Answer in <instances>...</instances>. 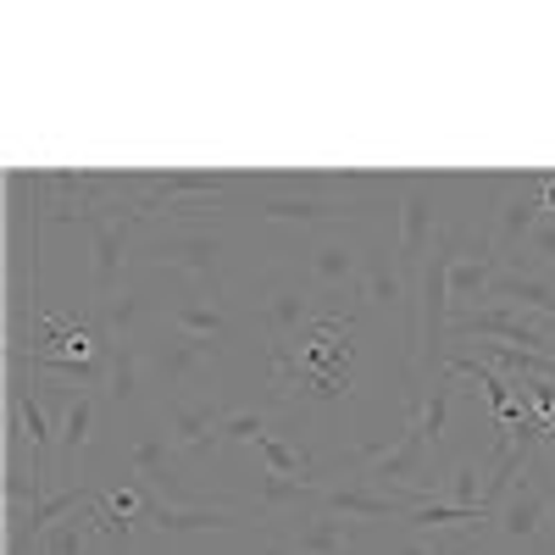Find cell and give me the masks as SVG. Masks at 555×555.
<instances>
[{
  "label": "cell",
  "mask_w": 555,
  "mask_h": 555,
  "mask_svg": "<svg viewBox=\"0 0 555 555\" xmlns=\"http://www.w3.org/2000/svg\"><path fill=\"white\" fill-rule=\"evenodd\" d=\"M395 190H400V234H395V261L405 272V284L411 289H423V261L434 250V240L444 234L439 228V183L434 178H395Z\"/></svg>",
  "instance_id": "obj_1"
},
{
  "label": "cell",
  "mask_w": 555,
  "mask_h": 555,
  "mask_svg": "<svg viewBox=\"0 0 555 555\" xmlns=\"http://www.w3.org/2000/svg\"><path fill=\"white\" fill-rule=\"evenodd\" d=\"M112 400L117 411H139L145 405V345L139 334H112Z\"/></svg>",
  "instance_id": "obj_15"
},
{
  "label": "cell",
  "mask_w": 555,
  "mask_h": 555,
  "mask_svg": "<svg viewBox=\"0 0 555 555\" xmlns=\"http://www.w3.org/2000/svg\"><path fill=\"white\" fill-rule=\"evenodd\" d=\"M494 528L505 533V539H544L550 533V494H544V483H539V473L528 467V478L505 494V505L494 512Z\"/></svg>",
  "instance_id": "obj_11"
},
{
  "label": "cell",
  "mask_w": 555,
  "mask_h": 555,
  "mask_svg": "<svg viewBox=\"0 0 555 555\" xmlns=\"http://www.w3.org/2000/svg\"><path fill=\"white\" fill-rule=\"evenodd\" d=\"M533 555H555V533H544V539H533Z\"/></svg>",
  "instance_id": "obj_29"
},
{
  "label": "cell",
  "mask_w": 555,
  "mask_h": 555,
  "mask_svg": "<svg viewBox=\"0 0 555 555\" xmlns=\"http://www.w3.org/2000/svg\"><path fill=\"white\" fill-rule=\"evenodd\" d=\"M428 544H434V555H483L478 539H461V533H434Z\"/></svg>",
  "instance_id": "obj_26"
},
{
  "label": "cell",
  "mask_w": 555,
  "mask_h": 555,
  "mask_svg": "<svg viewBox=\"0 0 555 555\" xmlns=\"http://www.w3.org/2000/svg\"><path fill=\"white\" fill-rule=\"evenodd\" d=\"M450 405H455V378L444 373L439 384H428L423 411H416V434H423V444H439V439H444V428H450Z\"/></svg>",
  "instance_id": "obj_19"
},
{
  "label": "cell",
  "mask_w": 555,
  "mask_h": 555,
  "mask_svg": "<svg viewBox=\"0 0 555 555\" xmlns=\"http://www.w3.org/2000/svg\"><path fill=\"white\" fill-rule=\"evenodd\" d=\"M550 356H555V345H550Z\"/></svg>",
  "instance_id": "obj_31"
},
{
  "label": "cell",
  "mask_w": 555,
  "mask_h": 555,
  "mask_svg": "<svg viewBox=\"0 0 555 555\" xmlns=\"http://www.w3.org/2000/svg\"><path fill=\"white\" fill-rule=\"evenodd\" d=\"M361 522H345V517H328V512H311L306 522H295V533L278 544L284 555H350Z\"/></svg>",
  "instance_id": "obj_13"
},
{
  "label": "cell",
  "mask_w": 555,
  "mask_h": 555,
  "mask_svg": "<svg viewBox=\"0 0 555 555\" xmlns=\"http://www.w3.org/2000/svg\"><path fill=\"white\" fill-rule=\"evenodd\" d=\"M256 450H261V461H267V473H278V478H300V483H317V461H311L306 450L284 444L278 434H267Z\"/></svg>",
  "instance_id": "obj_20"
},
{
  "label": "cell",
  "mask_w": 555,
  "mask_h": 555,
  "mask_svg": "<svg viewBox=\"0 0 555 555\" xmlns=\"http://www.w3.org/2000/svg\"><path fill=\"white\" fill-rule=\"evenodd\" d=\"M167 439H172V450L178 455H190V461H201V455H211L217 444H222V423H228V411L217 405V400H167Z\"/></svg>",
  "instance_id": "obj_6"
},
{
  "label": "cell",
  "mask_w": 555,
  "mask_h": 555,
  "mask_svg": "<svg viewBox=\"0 0 555 555\" xmlns=\"http://www.w3.org/2000/svg\"><path fill=\"white\" fill-rule=\"evenodd\" d=\"M95 533H101V522H95V505L78 517H67V522H56L51 533L39 539V550L34 555H95Z\"/></svg>",
  "instance_id": "obj_18"
},
{
  "label": "cell",
  "mask_w": 555,
  "mask_h": 555,
  "mask_svg": "<svg viewBox=\"0 0 555 555\" xmlns=\"http://www.w3.org/2000/svg\"><path fill=\"white\" fill-rule=\"evenodd\" d=\"M133 228H139V217H101L89 228V245H95V306L117 300V278H122V261H128Z\"/></svg>",
  "instance_id": "obj_12"
},
{
  "label": "cell",
  "mask_w": 555,
  "mask_h": 555,
  "mask_svg": "<svg viewBox=\"0 0 555 555\" xmlns=\"http://www.w3.org/2000/svg\"><path fill=\"white\" fill-rule=\"evenodd\" d=\"M145 505H151V500L139 494V489H112V494H106V512L122 522V533H128V517H145Z\"/></svg>",
  "instance_id": "obj_25"
},
{
  "label": "cell",
  "mask_w": 555,
  "mask_h": 555,
  "mask_svg": "<svg viewBox=\"0 0 555 555\" xmlns=\"http://www.w3.org/2000/svg\"><path fill=\"white\" fill-rule=\"evenodd\" d=\"M311 311H317V289L306 284V278H278V284L256 300V328H261V339L272 350L278 345H295L300 328L311 322Z\"/></svg>",
  "instance_id": "obj_4"
},
{
  "label": "cell",
  "mask_w": 555,
  "mask_h": 555,
  "mask_svg": "<svg viewBox=\"0 0 555 555\" xmlns=\"http://www.w3.org/2000/svg\"><path fill=\"white\" fill-rule=\"evenodd\" d=\"M483 478H489V467H478L473 455H467V461H455V473L444 478L450 505H478V500H483ZM478 512H483V505H478Z\"/></svg>",
  "instance_id": "obj_23"
},
{
  "label": "cell",
  "mask_w": 555,
  "mask_h": 555,
  "mask_svg": "<svg viewBox=\"0 0 555 555\" xmlns=\"http://www.w3.org/2000/svg\"><path fill=\"white\" fill-rule=\"evenodd\" d=\"M217 350H222V345H211V339L167 334V345L151 356V373H156L162 389H183V384H195V378L211 373V366H217Z\"/></svg>",
  "instance_id": "obj_10"
},
{
  "label": "cell",
  "mask_w": 555,
  "mask_h": 555,
  "mask_svg": "<svg viewBox=\"0 0 555 555\" xmlns=\"http://www.w3.org/2000/svg\"><path fill=\"white\" fill-rule=\"evenodd\" d=\"M361 267H366V250L350 228H328V234H317L311 250H306V284L317 289H361Z\"/></svg>",
  "instance_id": "obj_5"
},
{
  "label": "cell",
  "mask_w": 555,
  "mask_h": 555,
  "mask_svg": "<svg viewBox=\"0 0 555 555\" xmlns=\"http://www.w3.org/2000/svg\"><path fill=\"white\" fill-rule=\"evenodd\" d=\"M405 522H411L416 533H444L450 522H473V528H483L489 517L478 512V505H450V500H428L423 512H411Z\"/></svg>",
  "instance_id": "obj_22"
},
{
  "label": "cell",
  "mask_w": 555,
  "mask_h": 555,
  "mask_svg": "<svg viewBox=\"0 0 555 555\" xmlns=\"http://www.w3.org/2000/svg\"><path fill=\"white\" fill-rule=\"evenodd\" d=\"M395 555H434V544L428 539H405V544H395Z\"/></svg>",
  "instance_id": "obj_27"
},
{
  "label": "cell",
  "mask_w": 555,
  "mask_h": 555,
  "mask_svg": "<svg viewBox=\"0 0 555 555\" xmlns=\"http://www.w3.org/2000/svg\"><path fill=\"white\" fill-rule=\"evenodd\" d=\"M222 250L228 240L217 234V228H167V234H151L145 245H139V261L145 267H162V272H190L206 284L211 300H222Z\"/></svg>",
  "instance_id": "obj_2"
},
{
  "label": "cell",
  "mask_w": 555,
  "mask_h": 555,
  "mask_svg": "<svg viewBox=\"0 0 555 555\" xmlns=\"http://www.w3.org/2000/svg\"><path fill=\"white\" fill-rule=\"evenodd\" d=\"M139 522H151L162 539H183V533H234L245 528V512H234V505H172L151 494Z\"/></svg>",
  "instance_id": "obj_8"
},
{
  "label": "cell",
  "mask_w": 555,
  "mask_h": 555,
  "mask_svg": "<svg viewBox=\"0 0 555 555\" xmlns=\"http://www.w3.org/2000/svg\"><path fill=\"white\" fill-rule=\"evenodd\" d=\"M162 317H167V328L172 334H190V339H211V345H222V334H228V311H222V300H211V295H178V300H167L162 306Z\"/></svg>",
  "instance_id": "obj_14"
},
{
  "label": "cell",
  "mask_w": 555,
  "mask_h": 555,
  "mask_svg": "<svg viewBox=\"0 0 555 555\" xmlns=\"http://www.w3.org/2000/svg\"><path fill=\"white\" fill-rule=\"evenodd\" d=\"M95 416H101L95 389H78V395L62 405V428H56V467H51V478H56L62 489H67V483H78V461H83L89 439H95Z\"/></svg>",
  "instance_id": "obj_9"
},
{
  "label": "cell",
  "mask_w": 555,
  "mask_h": 555,
  "mask_svg": "<svg viewBox=\"0 0 555 555\" xmlns=\"http://www.w3.org/2000/svg\"><path fill=\"white\" fill-rule=\"evenodd\" d=\"M272 434V416L267 411H228V423H222V444H261Z\"/></svg>",
  "instance_id": "obj_24"
},
{
  "label": "cell",
  "mask_w": 555,
  "mask_h": 555,
  "mask_svg": "<svg viewBox=\"0 0 555 555\" xmlns=\"http://www.w3.org/2000/svg\"><path fill=\"white\" fill-rule=\"evenodd\" d=\"M423 505H428V494H378L373 483H361V478L317 494V512L345 517V522H395V517L423 512Z\"/></svg>",
  "instance_id": "obj_3"
},
{
  "label": "cell",
  "mask_w": 555,
  "mask_h": 555,
  "mask_svg": "<svg viewBox=\"0 0 555 555\" xmlns=\"http://www.w3.org/2000/svg\"><path fill=\"white\" fill-rule=\"evenodd\" d=\"M489 300L517 306V311H539V317H555V278L500 267V272H494V284H489Z\"/></svg>",
  "instance_id": "obj_16"
},
{
  "label": "cell",
  "mask_w": 555,
  "mask_h": 555,
  "mask_svg": "<svg viewBox=\"0 0 555 555\" xmlns=\"http://www.w3.org/2000/svg\"><path fill=\"white\" fill-rule=\"evenodd\" d=\"M128 467H133V478L145 489H156V500H172V505L190 500V489L178 483V450H172V439L162 428H133Z\"/></svg>",
  "instance_id": "obj_7"
},
{
  "label": "cell",
  "mask_w": 555,
  "mask_h": 555,
  "mask_svg": "<svg viewBox=\"0 0 555 555\" xmlns=\"http://www.w3.org/2000/svg\"><path fill=\"white\" fill-rule=\"evenodd\" d=\"M539 201H544V217H555V172L544 178V190H539Z\"/></svg>",
  "instance_id": "obj_28"
},
{
  "label": "cell",
  "mask_w": 555,
  "mask_h": 555,
  "mask_svg": "<svg viewBox=\"0 0 555 555\" xmlns=\"http://www.w3.org/2000/svg\"><path fill=\"white\" fill-rule=\"evenodd\" d=\"M317 494V483H300V478H278V473H261L256 478V512L261 517H278L284 505H300V500H311Z\"/></svg>",
  "instance_id": "obj_21"
},
{
  "label": "cell",
  "mask_w": 555,
  "mask_h": 555,
  "mask_svg": "<svg viewBox=\"0 0 555 555\" xmlns=\"http://www.w3.org/2000/svg\"><path fill=\"white\" fill-rule=\"evenodd\" d=\"M56 489H51V473L44 467H28L23 461V450H12L7 455V512L17 517V512H34L39 500H51Z\"/></svg>",
  "instance_id": "obj_17"
},
{
  "label": "cell",
  "mask_w": 555,
  "mask_h": 555,
  "mask_svg": "<svg viewBox=\"0 0 555 555\" xmlns=\"http://www.w3.org/2000/svg\"><path fill=\"white\" fill-rule=\"evenodd\" d=\"M267 555H284V550H278V544H272V550H267Z\"/></svg>",
  "instance_id": "obj_30"
}]
</instances>
